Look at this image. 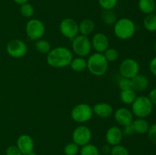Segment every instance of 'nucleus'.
Segmentation results:
<instances>
[{
    "instance_id": "ddd939ff",
    "label": "nucleus",
    "mask_w": 156,
    "mask_h": 155,
    "mask_svg": "<svg viewBox=\"0 0 156 155\" xmlns=\"http://www.w3.org/2000/svg\"><path fill=\"white\" fill-rule=\"evenodd\" d=\"M114 116L117 124L123 127L129 126L133 121V114L132 111L125 107H120L116 109Z\"/></svg>"
},
{
    "instance_id": "6e6552de",
    "label": "nucleus",
    "mask_w": 156,
    "mask_h": 155,
    "mask_svg": "<svg viewBox=\"0 0 156 155\" xmlns=\"http://www.w3.org/2000/svg\"><path fill=\"white\" fill-rule=\"evenodd\" d=\"M140 66L139 62L132 58L123 59L119 66V72L121 77L126 78H133L140 74Z\"/></svg>"
},
{
    "instance_id": "a211bd4d",
    "label": "nucleus",
    "mask_w": 156,
    "mask_h": 155,
    "mask_svg": "<svg viewBox=\"0 0 156 155\" xmlns=\"http://www.w3.org/2000/svg\"><path fill=\"white\" fill-rule=\"evenodd\" d=\"M131 126L133 129L134 133L143 135V134L147 133L150 125L148 122L147 120H146V119L136 118V119H133V121L131 123Z\"/></svg>"
},
{
    "instance_id": "f8f14e48",
    "label": "nucleus",
    "mask_w": 156,
    "mask_h": 155,
    "mask_svg": "<svg viewBox=\"0 0 156 155\" xmlns=\"http://www.w3.org/2000/svg\"><path fill=\"white\" fill-rule=\"evenodd\" d=\"M123 138L122 129L118 126H111L105 133V141L111 147L120 144Z\"/></svg>"
},
{
    "instance_id": "9d476101",
    "label": "nucleus",
    "mask_w": 156,
    "mask_h": 155,
    "mask_svg": "<svg viewBox=\"0 0 156 155\" xmlns=\"http://www.w3.org/2000/svg\"><path fill=\"white\" fill-rule=\"evenodd\" d=\"M59 31L64 37L67 39H74L79 33V24L74 19L70 18H64L59 23Z\"/></svg>"
},
{
    "instance_id": "5701e85b",
    "label": "nucleus",
    "mask_w": 156,
    "mask_h": 155,
    "mask_svg": "<svg viewBox=\"0 0 156 155\" xmlns=\"http://www.w3.org/2000/svg\"><path fill=\"white\" fill-rule=\"evenodd\" d=\"M143 26L147 31H156V15L155 13L146 15L143 21Z\"/></svg>"
},
{
    "instance_id": "4468645a",
    "label": "nucleus",
    "mask_w": 156,
    "mask_h": 155,
    "mask_svg": "<svg viewBox=\"0 0 156 155\" xmlns=\"http://www.w3.org/2000/svg\"><path fill=\"white\" fill-rule=\"evenodd\" d=\"M91 47L96 53H103L109 48V39L106 34L103 33H97L92 36L91 40Z\"/></svg>"
},
{
    "instance_id": "7c9ffc66",
    "label": "nucleus",
    "mask_w": 156,
    "mask_h": 155,
    "mask_svg": "<svg viewBox=\"0 0 156 155\" xmlns=\"http://www.w3.org/2000/svg\"><path fill=\"white\" fill-rule=\"evenodd\" d=\"M110 155H129L127 148L121 144L111 147Z\"/></svg>"
},
{
    "instance_id": "c85d7f7f",
    "label": "nucleus",
    "mask_w": 156,
    "mask_h": 155,
    "mask_svg": "<svg viewBox=\"0 0 156 155\" xmlns=\"http://www.w3.org/2000/svg\"><path fill=\"white\" fill-rule=\"evenodd\" d=\"M79 152V147L73 141L66 144L63 148V153L65 155H77Z\"/></svg>"
},
{
    "instance_id": "412c9836",
    "label": "nucleus",
    "mask_w": 156,
    "mask_h": 155,
    "mask_svg": "<svg viewBox=\"0 0 156 155\" xmlns=\"http://www.w3.org/2000/svg\"><path fill=\"white\" fill-rule=\"evenodd\" d=\"M69 66L74 71L82 72L87 69V60L85 57H81V56L73 58Z\"/></svg>"
},
{
    "instance_id": "6ab92c4d",
    "label": "nucleus",
    "mask_w": 156,
    "mask_h": 155,
    "mask_svg": "<svg viewBox=\"0 0 156 155\" xmlns=\"http://www.w3.org/2000/svg\"><path fill=\"white\" fill-rule=\"evenodd\" d=\"M95 24L94 22L90 18H85L79 24V33L84 36H87L91 34L94 31Z\"/></svg>"
},
{
    "instance_id": "bb28decb",
    "label": "nucleus",
    "mask_w": 156,
    "mask_h": 155,
    "mask_svg": "<svg viewBox=\"0 0 156 155\" xmlns=\"http://www.w3.org/2000/svg\"><path fill=\"white\" fill-rule=\"evenodd\" d=\"M34 8L29 2L20 5V13L24 18H30L34 15Z\"/></svg>"
},
{
    "instance_id": "f03ea898",
    "label": "nucleus",
    "mask_w": 156,
    "mask_h": 155,
    "mask_svg": "<svg viewBox=\"0 0 156 155\" xmlns=\"http://www.w3.org/2000/svg\"><path fill=\"white\" fill-rule=\"evenodd\" d=\"M87 69L91 74L97 77L105 75L108 69V62L103 53H94L87 59Z\"/></svg>"
},
{
    "instance_id": "58836bf2",
    "label": "nucleus",
    "mask_w": 156,
    "mask_h": 155,
    "mask_svg": "<svg viewBox=\"0 0 156 155\" xmlns=\"http://www.w3.org/2000/svg\"><path fill=\"white\" fill-rule=\"evenodd\" d=\"M15 2V3H16L17 5H21L23 4H25V3L28 2L29 0H13Z\"/></svg>"
},
{
    "instance_id": "473e14b6",
    "label": "nucleus",
    "mask_w": 156,
    "mask_h": 155,
    "mask_svg": "<svg viewBox=\"0 0 156 155\" xmlns=\"http://www.w3.org/2000/svg\"><path fill=\"white\" fill-rule=\"evenodd\" d=\"M148 138L151 143L156 145V123L150 125L149 129L147 132Z\"/></svg>"
},
{
    "instance_id": "423d86ee",
    "label": "nucleus",
    "mask_w": 156,
    "mask_h": 155,
    "mask_svg": "<svg viewBox=\"0 0 156 155\" xmlns=\"http://www.w3.org/2000/svg\"><path fill=\"white\" fill-rule=\"evenodd\" d=\"M72 50L78 56L85 57L88 56L91 51V40L88 36L84 35H78L72 40Z\"/></svg>"
},
{
    "instance_id": "f257e3e1",
    "label": "nucleus",
    "mask_w": 156,
    "mask_h": 155,
    "mask_svg": "<svg viewBox=\"0 0 156 155\" xmlns=\"http://www.w3.org/2000/svg\"><path fill=\"white\" fill-rule=\"evenodd\" d=\"M73 55L69 49L65 46H57L52 49L47 56V62L50 67L56 68L69 66Z\"/></svg>"
},
{
    "instance_id": "1a4fd4ad",
    "label": "nucleus",
    "mask_w": 156,
    "mask_h": 155,
    "mask_svg": "<svg viewBox=\"0 0 156 155\" xmlns=\"http://www.w3.org/2000/svg\"><path fill=\"white\" fill-rule=\"evenodd\" d=\"M92 138V132L90 128L85 125L77 126L72 134L73 141L79 147H82L85 144H89Z\"/></svg>"
},
{
    "instance_id": "a19ab883",
    "label": "nucleus",
    "mask_w": 156,
    "mask_h": 155,
    "mask_svg": "<svg viewBox=\"0 0 156 155\" xmlns=\"http://www.w3.org/2000/svg\"><path fill=\"white\" fill-rule=\"evenodd\" d=\"M155 51L156 53V40H155Z\"/></svg>"
},
{
    "instance_id": "393cba45",
    "label": "nucleus",
    "mask_w": 156,
    "mask_h": 155,
    "mask_svg": "<svg viewBox=\"0 0 156 155\" xmlns=\"http://www.w3.org/2000/svg\"><path fill=\"white\" fill-rule=\"evenodd\" d=\"M101 19L108 25H112L117 21V16L113 10H104L101 14Z\"/></svg>"
},
{
    "instance_id": "20e7f679",
    "label": "nucleus",
    "mask_w": 156,
    "mask_h": 155,
    "mask_svg": "<svg viewBox=\"0 0 156 155\" xmlns=\"http://www.w3.org/2000/svg\"><path fill=\"white\" fill-rule=\"evenodd\" d=\"M132 112L137 118L146 119L153 111L154 105L148 96L141 95L136 97L132 103Z\"/></svg>"
},
{
    "instance_id": "aec40b11",
    "label": "nucleus",
    "mask_w": 156,
    "mask_h": 155,
    "mask_svg": "<svg viewBox=\"0 0 156 155\" xmlns=\"http://www.w3.org/2000/svg\"><path fill=\"white\" fill-rule=\"evenodd\" d=\"M138 7L140 12L146 15L154 13L156 7L155 0H139Z\"/></svg>"
},
{
    "instance_id": "e433bc0d",
    "label": "nucleus",
    "mask_w": 156,
    "mask_h": 155,
    "mask_svg": "<svg viewBox=\"0 0 156 155\" xmlns=\"http://www.w3.org/2000/svg\"><path fill=\"white\" fill-rule=\"evenodd\" d=\"M148 97L150 99V100L152 101V103H153L154 106H156V88L151 90L150 92L149 93Z\"/></svg>"
},
{
    "instance_id": "4c0bfd02",
    "label": "nucleus",
    "mask_w": 156,
    "mask_h": 155,
    "mask_svg": "<svg viewBox=\"0 0 156 155\" xmlns=\"http://www.w3.org/2000/svg\"><path fill=\"white\" fill-rule=\"evenodd\" d=\"M111 146H110L109 144H106V145H104L103 147H102V148H101L102 152H103L104 153H105V154L110 153V152H111Z\"/></svg>"
},
{
    "instance_id": "9b49d317",
    "label": "nucleus",
    "mask_w": 156,
    "mask_h": 155,
    "mask_svg": "<svg viewBox=\"0 0 156 155\" xmlns=\"http://www.w3.org/2000/svg\"><path fill=\"white\" fill-rule=\"evenodd\" d=\"M6 52L11 57L20 59L27 54V46L21 40L13 39L8 42L6 45Z\"/></svg>"
},
{
    "instance_id": "f704fd0d",
    "label": "nucleus",
    "mask_w": 156,
    "mask_h": 155,
    "mask_svg": "<svg viewBox=\"0 0 156 155\" xmlns=\"http://www.w3.org/2000/svg\"><path fill=\"white\" fill-rule=\"evenodd\" d=\"M149 68L151 73L156 77V56L152 58L150 62H149Z\"/></svg>"
},
{
    "instance_id": "39448f33",
    "label": "nucleus",
    "mask_w": 156,
    "mask_h": 155,
    "mask_svg": "<svg viewBox=\"0 0 156 155\" xmlns=\"http://www.w3.org/2000/svg\"><path fill=\"white\" fill-rule=\"evenodd\" d=\"M93 115L92 106L85 103L76 105L71 111V118L78 123L87 122L92 118Z\"/></svg>"
},
{
    "instance_id": "72a5a7b5",
    "label": "nucleus",
    "mask_w": 156,
    "mask_h": 155,
    "mask_svg": "<svg viewBox=\"0 0 156 155\" xmlns=\"http://www.w3.org/2000/svg\"><path fill=\"white\" fill-rule=\"evenodd\" d=\"M5 155H23L16 145H12L7 147Z\"/></svg>"
},
{
    "instance_id": "7ed1b4c3",
    "label": "nucleus",
    "mask_w": 156,
    "mask_h": 155,
    "mask_svg": "<svg viewBox=\"0 0 156 155\" xmlns=\"http://www.w3.org/2000/svg\"><path fill=\"white\" fill-rule=\"evenodd\" d=\"M136 30V27L133 20L128 18H122L114 24V32L118 39L126 40L132 38Z\"/></svg>"
},
{
    "instance_id": "c9c22d12",
    "label": "nucleus",
    "mask_w": 156,
    "mask_h": 155,
    "mask_svg": "<svg viewBox=\"0 0 156 155\" xmlns=\"http://www.w3.org/2000/svg\"><path fill=\"white\" fill-rule=\"evenodd\" d=\"M122 132H123V136L126 135V136H130L133 134H134L133 129L132 126L129 125V126H126L123 127V129H122Z\"/></svg>"
},
{
    "instance_id": "79ce46f5",
    "label": "nucleus",
    "mask_w": 156,
    "mask_h": 155,
    "mask_svg": "<svg viewBox=\"0 0 156 155\" xmlns=\"http://www.w3.org/2000/svg\"><path fill=\"white\" fill-rule=\"evenodd\" d=\"M154 13H155V15H156V7H155V12H154Z\"/></svg>"
},
{
    "instance_id": "ea45409f",
    "label": "nucleus",
    "mask_w": 156,
    "mask_h": 155,
    "mask_svg": "<svg viewBox=\"0 0 156 155\" xmlns=\"http://www.w3.org/2000/svg\"><path fill=\"white\" fill-rule=\"evenodd\" d=\"M27 155H37V153H35V152H34V150H33V151H31V152H30V153H27Z\"/></svg>"
},
{
    "instance_id": "4be33fe9",
    "label": "nucleus",
    "mask_w": 156,
    "mask_h": 155,
    "mask_svg": "<svg viewBox=\"0 0 156 155\" xmlns=\"http://www.w3.org/2000/svg\"><path fill=\"white\" fill-rule=\"evenodd\" d=\"M136 92L133 89L120 91V99L124 104L131 105L136 100Z\"/></svg>"
},
{
    "instance_id": "dca6fc26",
    "label": "nucleus",
    "mask_w": 156,
    "mask_h": 155,
    "mask_svg": "<svg viewBox=\"0 0 156 155\" xmlns=\"http://www.w3.org/2000/svg\"><path fill=\"white\" fill-rule=\"evenodd\" d=\"M93 112L100 118H108L114 114V109L109 103L101 102L98 103L92 107Z\"/></svg>"
},
{
    "instance_id": "a878e982",
    "label": "nucleus",
    "mask_w": 156,
    "mask_h": 155,
    "mask_svg": "<svg viewBox=\"0 0 156 155\" xmlns=\"http://www.w3.org/2000/svg\"><path fill=\"white\" fill-rule=\"evenodd\" d=\"M80 155H100V150L93 144H88L81 147Z\"/></svg>"
},
{
    "instance_id": "c756f323",
    "label": "nucleus",
    "mask_w": 156,
    "mask_h": 155,
    "mask_svg": "<svg viewBox=\"0 0 156 155\" xmlns=\"http://www.w3.org/2000/svg\"><path fill=\"white\" fill-rule=\"evenodd\" d=\"M100 7L103 10H113L117 6L118 0H98Z\"/></svg>"
},
{
    "instance_id": "0eeeda50",
    "label": "nucleus",
    "mask_w": 156,
    "mask_h": 155,
    "mask_svg": "<svg viewBox=\"0 0 156 155\" xmlns=\"http://www.w3.org/2000/svg\"><path fill=\"white\" fill-rule=\"evenodd\" d=\"M45 25L39 19H30L25 25L26 35L31 40L37 41L41 39L45 33Z\"/></svg>"
},
{
    "instance_id": "f3484780",
    "label": "nucleus",
    "mask_w": 156,
    "mask_h": 155,
    "mask_svg": "<svg viewBox=\"0 0 156 155\" xmlns=\"http://www.w3.org/2000/svg\"><path fill=\"white\" fill-rule=\"evenodd\" d=\"M131 84H132V89L136 92H141L146 90L149 87V80L148 77L145 74H138L131 78Z\"/></svg>"
},
{
    "instance_id": "2f4dec72",
    "label": "nucleus",
    "mask_w": 156,
    "mask_h": 155,
    "mask_svg": "<svg viewBox=\"0 0 156 155\" xmlns=\"http://www.w3.org/2000/svg\"><path fill=\"white\" fill-rule=\"evenodd\" d=\"M119 88L121 91H125V90L132 89V84H131V79L121 77V78L119 79L117 82Z\"/></svg>"
},
{
    "instance_id": "cd10ccee",
    "label": "nucleus",
    "mask_w": 156,
    "mask_h": 155,
    "mask_svg": "<svg viewBox=\"0 0 156 155\" xmlns=\"http://www.w3.org/2000/svg\"><path fill=\"white\" fill-rule=\"evenodd\" d=\"M103 55L108 62H115L119 58L118 51L114 48H108L104 52Z\"/></svg>"
},
{
    "instance_id": "2eb2a0df",
    "label": "nucleus",
    "mask_w": 156,
    "mask_h": 155,
    "mask_svg": "<svg viewBox=\"0 0 156 155\" xmlns=\"http://www.w3.org/2000/svg\"><path fill=\"white\" fill-rule=\"evenodd\" d=\"M16 146L23 155H27L34 150V142L31 137L27 134L21 135L16 141Z\"/></svg>"
},
{
    "instance_id": "b1692460",
    "label": "nucleus",
    "mask_w": 156,
    "mask_h": 155,
    "mask_svg": "<svg viewBox=\"0 0 156 155\" xmlns=\"http://www.w3.org/2000/svg\"><path fill=\"white\" fill-rule=\"evenodd\" d=\"M35 49L37 50L39 53H44V54H47L51 49V44L48 40L44 39H40L36 41L34 44Z\"/></svg>"
}]
</instances>
